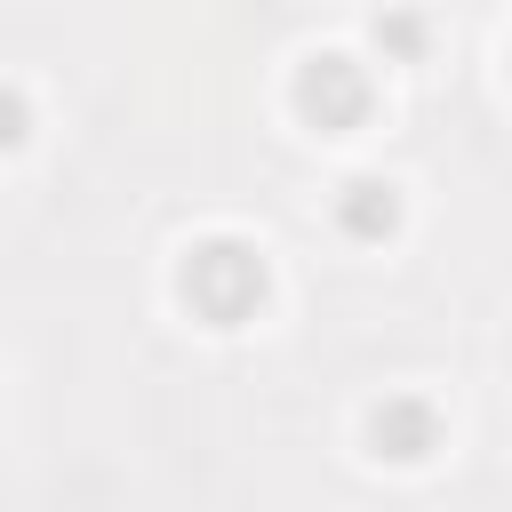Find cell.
I'll list each match as a JSON object with an SVG mask.
<instances>
[{
    "mask_svg": "<svg viewBox=\"0 0 512 512\" xmlns=\"http://www.w3.org/2000/svg\"><path fill=\"white\" fill-rule=\"evenodd\" d=\"M200 288V304L216 312V320H232L248 296H264V264L248 256V248H200L192 264H184V296Z\"/></svg>",
    "mask_w": 512,
    "mask_h": 512,
    "instance_id": "1",
    "label": "cell"
}]
</instances>
